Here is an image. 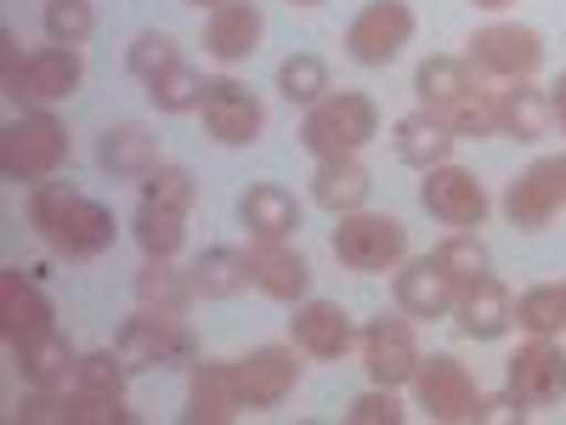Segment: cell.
Here are the masks:
<instances>
[{"mask_svg":"<svg viewBox=\"0 0 566 425\" xmlns=\"http://www.w3.org/2000/svg\"><path fill=\"white\" fill-rule=\"evenodd\" d=\"M12 419L18 425H130L136 414L125 408V397H97L85 386H29Z\"/></svg>","mask_w":566,"mask_h":425,"instance_id":"8","label":"cell"},{"mask_svg":"<svg viewBox=\"0 0 566 425\" xmlns=\"http://www.w3.org/2000/svg\"><path fill=\"white\" fill-rule=\"evenodd\" d=\"M453 131L437 120V114H402L397 125H391V148H397V159L408 165V170H437V165H448L453 159Z\"/></svg>","mask_w":566,"mask_h":425,"instance_id":"26","label":"cell"},{"mask_svg":"<svg viewBox=\"0 0 566 425\" xmlns=\"http://www.w3.org/2000/svg\"><path fill=\"white\" fill-rule=\"evenodd\" d=\"M250 283H255L266 301L301 307L312 296V267H306L301 250H290L283 239H255L250 245Z\"/></svg>","mask_w":566,"mask_h":425,"instance_id":"19","label":"cell"},{"mask_svg":"<svg viewBox=\"0 0 566 425\" xmlns=\"http://www.w3.org/2000/svg\"><path fill=\"white\" fill-rule=\"evenodd\" d=\"M187 7H210V12H216V7H221V0H187Z\"/></svg>","mask_w":566,"mask_h":425,"instance_id":"46","label":"cell"},{"mask_svg":"<svg viewBox=\"0 0 566 425\" xmlns=\"http://www.w3.org/2000/svg\"><path fill=\"white\" fill-rule=\"evenodd\" d=\"M555 165H560V187H566V154H560V159H555Z\"/></svg>","mask_w":566,"mask_h":425,"instance_id":"47","label":"cell"},{"mask_svg":"<svg viewBox=\"0 0 566 425\" xmlns=\"http://www.w3.org/2000/svg\"><path fill=\"white\" fill-rule=\"evenodd\" d=\"M488 419H504V425H527V403L515 392H499V397H476V419L470 425H488Z\"/></svg>","mask_w":566,"mask_h":425,"instance_id":"43","label":"cell"},{"mask_svg":"<svg viewBox=\"0 0 566 425\" xmlns=\"http://www.w3.org/2000/svg\"><path fill=\"white\" fill-rule=\"evenodd\" d=\"M419 205L431 210L442 227H459V232H476L482 221H488V187L470 176V170H459V165H437V170H424V182H419Z\"/></svg>","mask_w":566,"mask_h":425,"instance_id":"14","label":"cell"},{"mask_svg":"<svg viewBox=\"0 0 566 425\" xmlns=\"http://www.w3.org/2000/svg\"><path fill=\"white\" fill-rule=\"evenodd\" d=\"M142 205H159V210H193L199 205V182L187 165H154L142 176Z\"/></svg>","mask_w":566,"mask_h":425,"instance_id":"35","label":"cell"},{"mask_svg":"<svg viewBox=\"0 0 566 425\" xmlns=\"http://www.w3.org/2000/svg\"><path fill=\"white\" fill-rule=\"evenodd\" d=\"M510 392L527 408H549L566 397V352L555 335H533L522 352H510Z\"/></svg>","mask_w":566,"mask_h":425,"instance_id":"16","label":"cell"},{"mask_svg":"<svg viewBox=\"0 0 566 425\" xmlns=\"http://www.w3.org/2000/svg\"><path fill=\"white\" fill-rule=\"evenodd\" d=\"M130 239L148 261H176L187 245V216L181 210H159V205H136L130 216Z\"/></svg>","mask_w":566,"mask_h":425,"instance_id":"33","label":"cell"},{"mask_svg":"<svg viewBox=\"0 0 566 425\" xmlns=\"http://www.w3.org/2000/svg\"><path fill=\"white\" fill-rule=\"evenodd\" d=\"M413 91H419V108L437 114L453 136H499V108H493V91L476 85V69H470L464 58H424L413 69Z\"/></svg>","mask_w":566,"mask_h":425,"instance_id":"2","label":"cell"},{"mask_svg":"<svg viewBox=\"0 0 566 425\" xmlns=\"http://www.w3.org/2000/svg\"><path fill=\"white\" fill-rule=\"evenodd\" d=\"M277 91L290 97L295 108H312L328 97V63L312 58V52H295V58H283L277 63Z\"/></svg>","mask_w":566,"mask_h":425,"instance_id":"34","label":"cell"},{"mask_svg":"<svg viewBox=\"0 0 566 425\" xmlns=\"http://www.w3.org/2000/svg\"><path fill=\"white\" fill-rule=\"evenodd\" d=\"M29 227L45 239V250L63 261H97L119 245V221L108 205L85 199L74 182H40L29 187Z\"/></svg>","mask_w":566,"mask_h":425,"instance_id":"1","label":"cell"},{"mask_svg":"<svg viewBox=\"0 0 566 425\" xmlns=\"http://www.w3.org/2000/svg\"><path fill=\"white\" fill-rule=\"evenodd\" d=\"M515 323L527 329V335H560L566 329V283H538L515 301Z\"/></svg>","mask_w":566,"mask_h":425,"instance_id":"37","label":"cell"},{"mask_svg":"<svg viewBox=\"0 0 566 425\" xmlns=\"http://www.w3.org/2000/svg\"><path fill=\"white\" fill-rule=\"evenodd\" d=\"M295 136L312 159H346V154L368 148V142L380 136V108H374V97H363V91H328L323 103L306 108Z\"/></svg>","mask_w":566,"mask_h":425,"instance_id":"5","label":"cell"},{"mask_svg":"<svg viewBox=\"0 0 566 425\" xmlns=\"http://www.w3.org/2000/svg\"><path fill=\"white\" fill-rule=\"evenodd\" d=\"M328 250H335V261L346 272H386L408 256V227L397 216H374V210H352L340 216L335 239H328Z\"/></svg>","mask_w":566,"mask_h":425,"instance_id":"7","label":"cell"},{"mask_svg":"<svg viewBox=\"0 0 566 425\" xmlns=\"http://www.w3.org/2000/svg\"><path fill=\"white\" fill-rule=\"evenodd\" d=\"M470 69L493 80H533L544 69V34L527 23H488L470 40Z\"/></svg>","mask_w":566,"mask_h":425,"instance_id":"12","label":"cell"},{"mask_svg":"<svg viewBox=\"0 0 566 425\" xmlns=\"http://www.w3.org/2000/svg\"><path fill=\"white\" fill-rule=\"evenodd\" d=\"M402 403H397V392L391 386H374V392H363L352 408H346V419L352 425H402Z\"/></svg>","mask_w":566,"mask_h":425,"instance_id":"42","label":"cell"},{"mask_svg":"<svg viewBox=\"0 0 566 425\" xmlns=\"http://www.w3.org/2000/svg\"><path fill=\"white\" fill-rule=\"evenodd\" d=\"M413 403L424 408V419H476V381H470V369L459 363V357H448V352H437V357H419V369H413Z\"/></svg>","mask_w":566,"mask_h":425,"instance_id":"13","label":"cell"},{"mask_svg":"<svg viewBox=\"0 0 566 425\" xmlns=\"http://www.w3.org/2000/svg\"><path fill=\"white\" fill-rule=\"evenodd\" d=\"M199 114H205V131L221 142V148H255L261 131H266V103L255 97L244 80H232V74L210 80Z\"/></svg>","mask_w":566,"mask_h":425,"instance_id":"11","label":"cell"},{"mask_svg":"<svg viewBox=\"0 0 566 425\" xmlns=\"http://www.w3.org/2000/svg\"><path fill=\"white\" fill-rule=\"evenodd\" d=\"M40 29L52 45H85L91 29H97V12H91V0H45Z\"/></svg>","mask_w":566,"mask_h":425,"instance_id":"38","label":"cell"},{"mask_svg":"<svg viewBox=\"0 0 566 425\" xmlns=\"http://www.w3.org/2000/svg\"><path fill=\"white\" fill-rule=\"evenodd\" d=\"M187 272H193L205 301H232V296L255 290V283H250V250H232V245H210L205 256H193Z\"/></svg>","mask_w":566,"mask_h":425,"instance_id":"30","label":"cell"},{"mask_svg":"<svg viewBox=\"0 0 566 425\" xmlns=\"http://www.w3.org/2000/svg\"><path fill=\"white\" fill-rule=\"evenodd\" d=\"M413 7L408 0H368V7L346 23V52L363 69H386L402 58V45L413 40Z\"/></svg>","mask_w":566,"mask_h":425,"instance_id":"9","label":"cell"},{"mask_svg":"<svg viewBox=\"0 0 566 425\" xmlns=\"http://www.w3.org/2000/svg\"><path fill=\"white\" fill-rule=\"evenodd\" d=\"M239 369V392H244V408H277L301 386V363H295V346H255L250 357H232Z\"/></svg>","mask_w":566,"mask_h":425,"instance_id":"21","label":"cell"},{"mask_svg":"<svg viewBox=\"0 0 566 425\" xmlns=\"http://www.w3.org/2000/svg\"><path fill=\"white\" fill-rule=\"evenodd\" d=\"M560 205H566V187H560V165L555 159H533L522 176L510 182V194H504V216L522 232L549 227Z\"/></svg>","mask_w":566,"mask_h":425,"instance_id":"22","label":"cell"},{"mask_svg":"<svg viewBox=\"0 0 566 425\" xmlns=\"http://www.w3.org/2000/svg\"><path fill=\"white\" fill-rule=\"evenodd\" d=\"M261 34H266V12L255 0H221L205 23V52L216 63H244V58H255Z\"/></svg>","mask_w":566,"mask_h":425,"instance_id":"23","label":"cell"},{"mask_svg":"<svg viewBox=\"0 0 566 425\" xmlns=\"http://www.w3.org/2000/svg\"><path fill=\"white\" fill-rule=\"evenodd\" d=\"M549 114H555V125L566 131V74H555V85H549Z\"/></svg>","mask_w":566,"mask_h":425,"instance_id":"44","label":"cell"},{"mask_svg":"<svg viewBox=\"0 0 566 425\" xmlns=\"http://www.w3.org/2000/svg\"><path fill=\"white\" fill-rule=\"evenodd\" d=\"M52 301H45V290L34 278H23V267H0V329H7V346H29L40 335H52Z\"/></svg>","mask_w":566,"mask_h":425,"instance_id":"17","label":"cell"},{"mask_svg":"<svg viewBox=\"0 0 566 425\" xmlns=\"http://www.w3.org/2000/svg\"><path fill=\"white\" fill-rule=\"evenodd\" d=\"M205 91H210V80H205L193 63H176L170 74H159V80L148 85V97H154L159 114H193V108L205 103Z\"/></svg>","mask_w":566,"mask_h":425,"instance_id":"36","label":"cell"},{"mask_svg":"<svg viewBox=\"0 0 566 425\" xmlns=\"http://www.w3.org/2000/svg\"><path fill=\"white\" fill-rule=\"evenodd\" d=\"M0 63H7V97L18 108H52L69 103L80 80H85V58L80 45H40V52H18L12 29H0Z\"/></svg>","mask_w":566,"mask_h":425,"instance_id":"3","label":"cell"},{"mask_svg":"<svg viewBox=\"0 0 566 425\" xmlns=\"http://www.w3.org/2000/svg\"><path fill=\"white\" fill-rule=\"evenodd\" d=\"M12 363H18V374H23L29 386H69V374H74L80 352L69 346L63 329H52V335H40V341L18 346V352H12Z\"/></svg>","mask_w":566,"mask_h":425,"instance_id":"32","label":"cell"},{"mask_svg":"<svg viewBox=\"0 0 566 425\" xmlns=\"http://www.w3.org/2000/svg\"><path fill=\"white\" fill-rule=\"evenodd\" d=\"M97 165H103L114 182H142V176L159 165V142H154L148 125H136V120L108 125L103 142H97Z\"/></svg>","mask_w":566,"mask_h":425,"instance_id":"27","label":"cell"},{"mask_svg":"<svg viewBox=\"0 0 566 425\" xmlns=\"http://www.w3.org/2000/svg\"><path fill=\"white\" fill-rule=\"evenodd\" d=\"M199 301V283L187 267L176 261H142L136 272V307H148V312H187Z\"/></svg>","mask_w":566,"mask_h":425,"instance_id":"31","label":"cell"},{"mask_svg":"<svg viewBox=\"0 0 566 425\" xmlns=\"http://www.w3.org/2000/svg\"><path fill=\"white\" fill-rule=\"evenodd\" d=\"M453 318H459V335H470V341H499L504 329L515 323V301H510V290H504L493 272H482V278H470L464 290H459Z\"/></svg>","mask_w":566,"mask_h":425,"instance_id":"24","label":"cell"},{"mask_svg":"<svg viewBox=\"0 0 566 425\" xmlns=\"http://www.w3.org/2000/svg\"><path fill=\"white\" fill-rule=\"evenodd\" d=\"M290 335H295V352L317 357V363H335L357 346V329H352V312L340 301H301L295 318H290Z\"/></svg>","mask_w":566,"mask_h":425,"instance_id":"18","label":"cell"},{"mask_svg":"<svg viewBox=\"0 0 566 425\" xmlns=\"http://www.w3.org/2000/svg\"><path fill=\"white\" fill-rule=\"evenodd\" d=\"M125 381H130V369H125V357H119L114 346L85 352V357L74 363V386L97 392V397H125Z\"/></svg>","mask_w":566,"mask_h":425,"instance_id":"40","label":"cell"},{"mask_svg":"<svg viewBox=\"0 0 566 425\" xmlns=\"http://www.w3.org/2000/svg\"><path fill=\"white\" fill-rule=\"evenodd\" d=\"M470 7H488V12H504V7H510V0H470Z\"/></svg>","mask_w":566,"mask_h":425,"instance_id":"45","label":"cell"},{"mask_svg":"<svg viewBox=\"0 0 566 425\" xmlns=\"http://www.w3.org/2000/svg\"><path fill=\"white\" fill-rule=\"evenodd\" d=\"M368 194H374V176L357 165V154H346V159H317V170H312V199H317L323 210L352 216V210L368 205Z\"/></svg>","mask_w":566,"mask_h":425,"instance_id":"28","label":"cell"},{"mask_svg":"<svg viewBox=\"0 0 566 425\" xmlns=\"http://www.w3.org/2000/svg\"><path fill=\"white\" fill-rule=\"evenodd\" d=\"M493 108H499V136H515V142H538L555 125L549 91H533L527 80H510L504 91H493Z\"/></svg>","mask_w":566,"mask_h":425,"instance_id":"29","label":"cell"},{"mask_svg":"<svg viewBox=\"0 0 566 425\" xmlns=\"http://www.w3.org/2000/svg\"><path fill=\"white\" fill-rule=\"evenodd\" d=\"M244 414V392H239V369L232 363H193L187 369V425H227Z\"/></svg>","mask_w":566,"mask_h":425,"instance_id":"20","label":"cell"},{"mask_svg":"<svg viewBox=\"0 0 566 425\" xmlns=\"http://www.w3.org/2000/svg\"><path fill=\"white\" fill-rule=\"evenodd\" d=\"M459 290H464V283H459L437 256H413V261H402V272H397V283H391L397 312H408L413 323L448 318V312L459 307Z\"/></svg>","mask_w":566,"mask_h":425,"instance_id":"15","label":"cell"},{"mask_svg":"<svg viewBox=\"0 0 566 425\" xmlns=\"http://www.w3.org/2000/svg\"><path fill=\"white\" fill-rule=\"evenodd\" d=\"M69 165V125L52 108H23L0 131V170L18 187H40Z\"/></svg>","mask_w":566,"mask_h":425,"instance_id":"4","label":"cell"},{"mask_svg":"<svg viewBox=\"0 0 566 425\" xmlns=\"http://www.w3.org/2000/svg\"><path fill=\"white\" fill-rule=\"evenodd\" d=\"M176 63H181L176 40H170V34H159V29L136 34V40H130V52H125V69H130L142 85H154V80H159V74H170Z\"/></svg>","mask_w":566,"mask_h":425,"instance_id":"39","label":"cell"},{"mask_svg":"<svg viewBox=\"0 0 566 425\" xmlns=\"http://www.w3.org/2000/svg\"><path fill=\"white\" fill-rule=\"evenodd\" d=\"M295 7H323V0H295Z\"/></svg>","mask_w":566,"mask_h":425,"instance_id":"48","label":"cell"},{"mask_svg":"<svg viewBox=\"0 0 566 425\" xmlns=\"http://www.w3.org/2000/svg\"><path fill=\"white\" fill-rule=\"evenodd\" d=\"M114 352L125 357V369H193L199 363V335L187 312H148L142 307L136 318L119 323Z\"/></svg>","mask_w":566,"mask_h":425,"instance_id":"6","label":"cell"},{"mask_svg":"<svg viewBox=\"0 0 566 425\" xmlns=\"http://www.w3.org/2000/svg\"><path fill=\"white\" fill-rule=\"evenodd\" d=\"M459 283H470V278H482L488 267H493V256H488V245L476 239V232H453V239H442L437 250H431Z\"/></svg>","mask_w":566,"mask_h":425,"instance_id":"41","label":"cell"},{"mask_svg":"<svg viewBox=\"0 0 566 425\" xmlns=\"http://www.w3.org/2000/svg\"><path fill=\"white\" fill-rule=\"evenodd\" d=\"M357 352H363V369L374 386H408L413 369H419V341H413V318L408 312H380L368 318V329L357 335Z\"/></svg>","mask_w":566,"mask_h":425,"instance_id":"10","label":"cell"},{"mask_svg":"<svg viewBox=\"0 0 566 425\" xmlns=\"http://www.w3.org/2000/svg\"><path fill=\"white\" fill-rule=\"evenodd\" d=\"M239 221L250 227V239H290L301 227V199L283 182H250L239 199Z\"/></svg>","mask_w":566,"mask_h":425,"instance_id":"25","label":"cell"}]
</instances>
